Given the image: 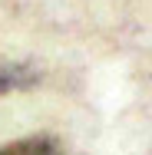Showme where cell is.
Instances as JSON below:
<instances>
[{
  "mask_svg": "<svg viewBox=\"0 0 152 155\" xmlns=\"http://www.w3.org/2000/svg\"><path fill=\"white\" fill-rule=\"evenodd\" d=\"M36 83H40V73L33 66H27V63H7V66H0V96L30 89Z\"/></svg>",
  "mask_w": 152,
  "mask_h": 155,
  "instance_id": "cell-1",
  "label": "cell"
},
{
  "mask_svg": "<svg viewBox=\"0 0 152 155\" xmlns=\"http://www.w3.org/2000/svg\"><path fill=\"white\" fill-rule=\"evenodd\" d=\"M0 155H66L63 145L50 135H27L10 145H0Z\"/></svg>",
  "mask_w": 152,
  "mask_h": 155,
  "instance_id": "cell-2",
  "label": "cell"
}]
</instances>
